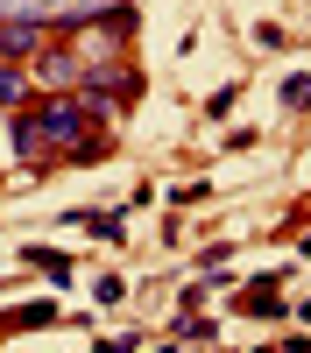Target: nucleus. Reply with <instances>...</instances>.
Wrapping results in <instances>:
<instances>
[{
  "label": "nucleus",
  "mask_w": 311,
  "mask_h": 353,
  "mask_svg": "<svg viewBox=\"0 0 311 353\" xmlns=\"http://www.w3.org/2000/svg\"><path fill=\"white\" fill-rule=\"evenodd\" d=\"M8 99H21V71H0V106Z\"/></svg>",
  "instance_id": "nucleus-5"
},
{
  "label": "nucleus",
  "mask_w": 311,
  "mask_h": 353,
  "mask_svg": "<svg viewBox=\"0 0 311 353\" xmlns=\"http://www.w3.org/2000/svg\"><path fill=\"white\" fill-rule=\"evenodd\" d=\"M283 106H311V78H283Z\"/></svg>",
  "instance_id": "nucleus-4"
},
{
  "label": "nucleus",
  "mask_w": 311,
  "mask_h": 353,
  "mask_svg": "<svg viewBox=\"0 0 311 353\" xmlns=\"http://www.w3.org/2000/svg\"><path fill=\"white\" fill-rule=\"evenodd\" d=\"M50 318H57L50 304H28V311H14V318H8V332H28V325H50Z\"/></svg>",
  "instance_id": "nucleus-3"
},
{
  "label": "nucleus",
  "mask_w": 311,
  "mask_h": 353,
  "mask_svg": "<svg viewBox=\"0 0 311 353\" xmlns=\"http://www.w3.org/2000/svg\"><path fill=\"white\" fill-rule=\"evenodd\" d=\"M14 149H21L28 163H50V156L92 163V156H99V113L85 106L78 92H71V99H50L43 113H21V121H14Z\"/></svg>",
  "instance_id": "nucleus-1"
},
{
  "label": "nucleus",
  "mask_w": 311,
  "mask_h": 353,
  "mask_svg": "<svg viewBox=\"0 0 311 353\" xmlns=\"http://www.w3.org/2000/svg\"><path fill=\"white\" fill-rule=\"evenodd\" d=\"M28 261H36L50 283H64V276H71V261H64V254H50V248H28Z\"/></svg>",
  "instance_id": "nucleus-2"
}]
</instances>
